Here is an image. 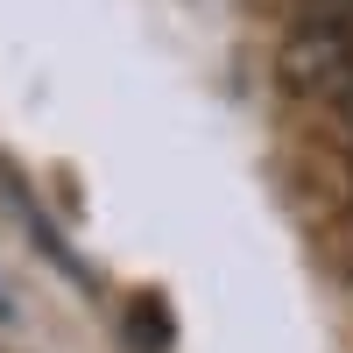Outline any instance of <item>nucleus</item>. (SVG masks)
I'll list each match as a JSON object with an SVG mask.
<instances>
[{
	"mask_svg": "<svg viewBox=\"0 0 353 353\" xmlns=\"http://www.w3.org/2000/svg\"><path fill=\"white\" fill-rule=\"evenodd\" d=\"M0 205H8V212L28 226V248H36V254H50L57 261V269H64V276H78V283H92V276H85V261L64 248V241H57V219L43 212V205H36V191H28L21 184V170H8V163H0Z\"/></svg>",
	"mask_w": 353,
	"mask_h": 353,
	"instance_id": "obj_2",
	"label": "nucleus"
},
{
	"mask_svg": "<svg viewBox=\"0 0 353 353\" xmlns=\"http://www.w3.org/2000/svg\"><path fill=\"white\" fill-rule=\"evenodd\" d=\"M0 325H14V297H8V290H0Z\"/></svg>",
	"mask_w": 353,
	"mask_h": 353,
	"instance_id": "obj_5",
	"label": "nucleus"
},
{
	"mask_svg": "<svg viewBox=\"0 0 353 353\" xmlns=\"http://www.w3.org/2000/svg\"><path fill=\"white\" fill-rule=\"evenodd\" d=\"M128 318H134V332H141V353H163V346H170V318H163V304H134Z\"/></svg>",
	"mask_w": 353,
	"mask_h": 353,
	"instance_id": "obj_3",
	"label": "nucleus"
},
{
	"mask_svg": "<svg viewBox=\"0 0 353 353\" xmlns=\"http://www.w3.org/2000/svg\"><path fill=\"white\" fill-rule=\"evenodd\" d=\"M332 113H339V128L353 134V78H346V85H339V92H332Z\"/></svg>",
	"mask_w": 353,
	"mask_h": 353,
	"instance_id": "obj_4",
	"label": "nucleus"
},
{
	"mask_svg": "<svg viewBox=\"0 0 353 353\" xmlns=\"http://www.w3.org/2000/svg\"><path fill=\"white\" fill-rule=\"evenodd\" d=\"M353 78V28L332 21V14H311L290 28V43H283V85L290 92H304V99H325Z\"/></svg>",
	"mask_w": 353,
	"mask_h": 353,
	"instance_id": "obj_1",
	"label": "nucleus"
}]
</instances>
